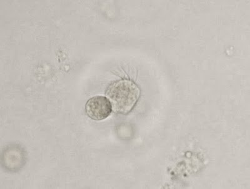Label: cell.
Returning a JSON list of instances; mask_svg holds the SVG:
<instances>
[{
	"label": "cell",
	"instance_id": "6da1fadb",
	"mask_svg": "<svg viewBox=\"0 0 250 189\" xmlns=\"http://www.w3.org/2000/svg\"><path fill=\"white\" fill-rule=\"evenodd\" d=\"M106 95L114 112L126 114L137 104L140 90L133 82L121 80L111 84L107 88Z\"/></svg>",
	"mask_w": 250,
	"mask_h": 189
},
{
	"label": "cell",
	"instance_id": "3957f363",
	"mask_svg": "<svg viewBox=\"0 0 250 189\" xmlns=\"http://www.w3.org/2000/svg\"><path fill=\"white\" fill-rule=\"evenodd\" d=\"M25 152L19 147H12L4 151L2 155V164L4 168L10 172H17L26 163Z\"/></svg>",
	"mask_w": 250,
	"mask_h": 189
},
{
	"label": "cell",
	"instance_id": "7a4b0ae2",
	"mask_svg": "<svg viewBox=\"0 0 250 189\" xmlns=\"http://www.w3.org/2000/svg\"><path fill=\"white\" fill-rule=\"evenodd\" d=\"M85 110L90 119L101 121L110 115L113 108L108 98L98 95L88 100L86 104Z\"/></svg>",
	"mask_w": 250,
	"mask_h": 189
}]
</instances>
